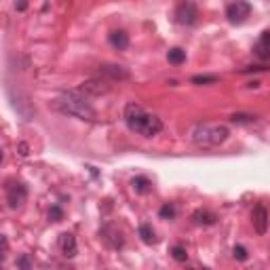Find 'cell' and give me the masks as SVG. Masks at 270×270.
Here are the masks:
<instances>
[{
	"mask_svg": "<svg viewBox=\"0 0 270 270\" xmlns=\"http://www.w3.org/2000/svg\"><path fill=\"white\" fill-rule=\"evenodd\" d=\"M125 122L133 133H139V135H144V137H154L163 129V122L156 114L144 110L135 101H129L125 106Z\"/></svg>",
	"mask_w": 270,
	"mask_h": 270,
	"instance_id": "obj_1",
	"label": "cell"
},
{
	"mask_svg": "<svg viewBox=\"0 0 270 270\" xmlns=\"http://www.w3.org/2000/svg\"><path fill=\"white\" fill-rule=\"evenodd\" d=\"M53 106L66 116H74L78 120H95V108L91 106L89 97L78 91H66L57 100L53 101Z\"/></svg>",
	"mask_w": 270,
	"mask_h": 270,
	"instance_id": "obj_2",
	"label": "cell"
},
{
	"mask_svg": "<svg viewBox=\"0 0 270 270\" xmlns=\"http://www.w3.org/2000/svg\"><path fill=\"white\" fill-rule=\"evenodd\" d=\"M228 127L219 122H199L192 129V142L199 148H218L228 139Z\"/></svg>",
	"mask_w": 270,
	"mask_h": 270,
	"instance_id": "obj_3",
	"label": "cell"
},
{
	"mask_svg": "<svg viewBox=\"0 0 270 270\" xmlns=\"http://www.w3.org/2000/svg\"><path fill=\"white\" fill-rule=\"evenodd\" d=\"M199 17V11H196V4L190 2V0H180L175 7V21L182 23V26H192Z\"/></svg>",
	"mask_w": 270,
	"mask_h": 270,
	"instance_id": "obj_4",
	"label": "cell"
},
{
	"mask_svg": "<svg viewBox=\"0 0 270 270\" xmlns=\"http://www.w3.org/2000/svg\"><path fill=\"white\" fill-rule=\"evenodd\" d=\"M28 199V188L21 182H11L7 186V202L11 209H19Z\"/></svg>",
	"mask_w": 270,
	"mask_h": 270,
	"instance_id": "obj_5",
	"label": "cell"
},
{
	"mask_svg": "<svg viewBox=\"0 0 270 270\" xmlns=\"http://www.w3.org/2000/svg\"><path fill=\"white\" fill-rule=\"evenodd\" d=\"M249 15H251V4L245 2V0H236V2L226 7V17H228L230 23H243Z\"/></svg>",
	"mask_w": 270,
	"mask_h": 270,
	"instance_id": "obj_6",
	"label": "cell"
},
{
	"mask_svg": "<svg viewBox=\"0 0 270 270\" xmlns=\"http://www.w3.org/2000/svg\"><path fill=\"white\" fill-rule=\"evenodd\" d=\"M81 91L87 97H100V95H106L110 91V84L106 81H101V78H89V81H84L81 84Z\"/></svg>",
	"mask_w": 270,
	"mask_h": 270,
	"instance_id": "obj_7",
	"label": "cell"
},
{
	"mask_svg": "<svg viewBox=\"0 0 270 270\" xmlns=\"http://www.w3.org/2000/svg\"><path fill=\"white\" fill-rule=\"evenodd\" d=\"M101 241L108 245L110 249H120L122 243H125V238H122V232L116 228V226H106L101 232Z\"/></svg>",
	"mask_w": 270,
	"mask_h": 270,
	"instance_id": "obj_8",
	"label": "cell"
},
{
	"mask_svg": "<svg viewBox=\"0 0 270 270\" xmlns=\"http://www.w3.org/2000/svg\"><path fill=\"white\" fill-rule=\"evenodd\" d=\"M251 222H253V228L257 235H266L268 230V211L264 209L262 205L253 207V213H251Z\"/></svg>",
	"mask_w": 270,
	"mask_h": 270,
	"instance_id": "obj_9",
	"label": "cell"
},
{
	"mask_svg": "<svg viewBox=\"0 0 270 270\" xmlns=\"http://www.w3.org/2000/svg\"><path fill=\"white\" fill-rule=\"evenodd\" d=\"M100 72L103 76H108L110 81H125V78H129L127 68L116 66V64H103V66H100Z\"/></svg>",
	"mask_w": 270,
	"mask_h": 270,
	"instance_id": "obj_10",
	"label": "cell"
},
{
	"mask_svg": "<svg viewBox=\"0 0 270 270\" xmlns=\"http://www.w3.org/2000/svg\"><path fill=\"white\" fill-rule=\"evenodd\" d=\"M59 249H61V253H64L66 257H74L76 255V238H74V235L64 232V235L59 236Z\"/></svg>",
	"mask_w": 270,
	"mask_h": 270,
	"instance_id": "obj_11",
	"label": "cell"
},
{
	"mask_svg": "<svg viewBox=\"0 0 270 270\" xmlns=\"http://www.w3.org/2000/svg\"><path fill=\"white\" fill-rule=\"evenodd\" d=\"M192 219H194V224H199V226H211V224H216V213H211V211H207V209H196L192 213Z\"/></svg>",
	"mask_w": 270,
	"mask_h": 270,
	"instance_id": "obj_12",
	"label": "cell"
},
{
	"mask_svg": "<svg viewBox=\"0 0 270 270\" xmlns=\"http://www.w3.org/2000/svg\"><path fill=\"white\" fill-rule=\"evenodd\" d=\"M110 42H112V47H116L118 51H125L129 47V36H127V32H122V30H116V32L110 34Z\"/></svg>",
	"mask_w": 270,
	"mask_h": 270,
	"instance_id": "obj_13",
	"label": "cell"
},
{
	"mask_svg": "<svg viewBox=\"0 0 270 270\" xmlns=\"http://www.w3.org/2000/svg\"><path fill=\"white\" fill-rule=\"evenodd\" d=\"M167 59H169V64H173V66H180L186 61V51L180 47H175V49H171V51L167 53Z\"/></svg>",
	"mask_w": 270,
	"mask_h": 270,
	"instance_id": "obj_14",
	"label": "cell"
},
{
	"mask_svg": "<svg viewBox=\"0 0 270 270\" xmlns=\"http://www.w3.org/2000/svg\"><path fill=\"white\" fill-rule=\"evenodd\" d=\"M131 186H133L135 192L144 194V192H148V190H150V180H148V177H144V175H137V177H133Z\"/></svg>",
	"mask_w": 270,
	"mask_h": 270,
	"instance_id": "obj_15",
	"label": "cell"
},
{
	"mask_svg": "<svg viewBox=\"0 0 270 270\" xmlns=\"http://www.w3.org/2000/svg\"><path fill=\"white\" fill-rule=\"evenodd\" d=\"M139 236H142V241H144L146 245H154V243H156V235H154V230H152L148 224H142V226H139Z\"/></svg>",
	"mask_w": 270,
	"mask_h": 270,
	"instance_id": "obj_16",
	"label": "cell"
},
{
	"mask_svg": "<svg viewBox=\"0 0 270 270\" xmlns=\"http://www.w3.org/2000/svg\"><path fill=\"white\" fill-rule=\"evenodd\" d=\"M171 255H173V260H177V262L188 260V251H186V247H182V245H175V247L171 249Z\"/></svg>",
	"mask_w": 270,
	"mask_h": 270,
	"instance_id": "obj_17",
	"label": "cell"
},
{
	"mask_svg": "<svg viewBox=\"0 0 270 270\" xmlns=\"http://www.w3.org/2000/svg\"><path fill=\"white\" fill-rule=\"evenodd\" d=\"M232 122H236V125H251V122H255V116H251V114H232Z\"/></svg>",
	"mask_w": 270,
	"mask_h": 270,
	"instance_id": "obj_18",
	"label": "cell"
},
{
	"mask_svg": "<svg viewBox=\"0 0 270 270\" xmlns=\"http://www.w3.org/2000/svg\"><path fill=\"white\" fill-rule=\"evenodd\" d=\"M255 53L260 55L262 59H268V57H270V45H268V42H264V40H262L260 45L255 47Z\"/></svg>",
	"mask_w": 270,
	"mask_h": 270,
	"instance_id": "obj_19",
	"label": "cell"
},
{
	"mask_svg": "<svg viewBox=\"0 0 270 270\" xmlns=\"http://www.w3.org/2000/svg\"><path fill=\"white\" fill-rule=\"evenodd\" d=\"M192 83L194 84H213V83H218V78L216 76H194Z\"/></svg>",
	"mask_w": 270,
	"mask_h": 270,
	"instance_id": "obj_20",
	"label": "cell"
},
{
	"mask_svg": "<svg viewBox=\"0 0 270 270\" xmlns=\"http://www.w3.org/2000/svg\"><path fill=\"white\" fill-rule=\"evenodd\" d=\"M161 218H165V219L175 218V207L173 205H163L161 207Z\"/></svg>",
	"mask_w": 270,
	"mask_h": 270,
	"instance_id": "obj_21",
	"label": "cell"
},
{
	"mask_svg": "<svg viewBox=\"0 0 270 270\" xmlns=\"http://www.w3.org/2000/svg\"><path fill=\"white\" fill-rule=\"evenodd\" d=\"M49 218H51L53 222H61V218H64V211H61V207L53 205V207H51V211H49Z\"/></svg>",
	"mask_w": 270,
	"mask_h": 270,
	"instance_id": "obj_22",
	"label": "cell"
},
{
	"mask_svg": "<svg viewBox=\"0 0 270 270\" xmlns=\"http://www.w3.org/2000/svg\"><path fill=\"white\" fill-rule=\"evenodd\" d=\"M232 253H235V257H236V260H241V262H245V260H247V257H249V255H247V249H245V247H241V245H236Z\"/></svg>",
	"mask_w": 270,
	"mask_h": 270,
	"instance_id": "obj_23",
	"label": "cell"
},
{
	"mask_svg": "<svg viewBox=\"0 0 270 270\" xmlns=\"http://www.w3.org/2000/svg\"><path fill=\"white\" fill-rule=\"evenodd\" d=\"M17 268H23V270H28V268H32V260H30L28 255H23L17 260Z\"/></svg>",
	"mask_w": 270,
	"mask_h": 270,
	"instance_id": "obj_24",
	"label": "cell"
},
{
	"mask_svg": "<svg viewBox=\"0 0 270 270\" xmlns=\"http://www.w3.org/2000/svg\"><path fill=\"white\" fill-rule=\"evenodd\" d=\"M264 70H268L266 66H255V68H243L241 72H264Z\"/></svg>",
	"mask_w": 270,
	"mask_h": 270,
	"instance_id": "obj_25",
	"label": "cell"
},
{
	"mask_svg": "<svg viewBox=\"0 0 270 270\" xmlns=\"http://www.w3.org/2000/svg\"><path fill=\"white\" fill-rule=\"evenodd\" d=\"M15 9H17V11H26V9H28V0H17V2H15Z\"/></svg>",
	"mask_w": 270,
	"mask_h": 270,
	"instance_id": "obj_26",
	"label": "cell"
},
{
	"mask_svg": "<svg viewBox=\"0 0 270 270\" xmlns=\"http://www.w3.org/2000/svg\"><path fill=\"white\" fill-rule=\"evenodd\" d=\"M19 154L21 156H28V144H19Z\"/></svg>",
	"mask_w": 270,
	"mask_h": 270,
	"instance_id": "obj_27",
	"label": "cell"
},
{
	"mask_svg": "<svg viewBox=\"0 0 270 270\" xmlns=\"http://www.w3.org/2000/svg\"><path fill=\"white\" fill-rule=\"evenodd\" d=\"M262 40H264V42H268V45H270V32H264V34H262Z\"/></svg>",
	"mask_w": 270,
	"mask_h": 270,
	"instance_id": "obj_28",
	"label": "cell"
}]
</instances>
